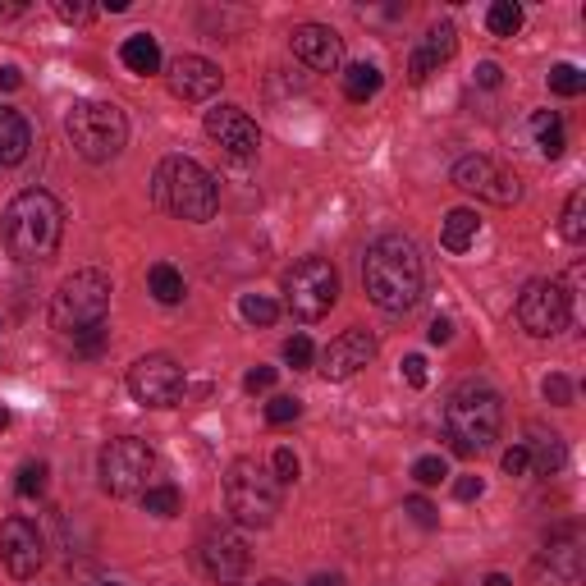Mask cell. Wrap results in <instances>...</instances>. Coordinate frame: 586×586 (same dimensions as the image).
Wrapping results in <instances>:
<instances>
[{"label":"cell","mask_w":586,"mask_h":586,"mask_svg":"<svg viewBox=\"0 0 586 586\" xmlns=\"http://www.w3.org/2000/svg\"><path fill=\"white\" fill-rule=\"evenodd\" d=\"M422 280H426L422 252L403 234H380L367 248V257H362V289H367V298L380 312H408L422 298Z\"/></svg>","instance_id":"6da1fadb"},{"label":"cell","mask_w":586,"mask_h":586,"mask_svg":"<svg viewBox=\"0 0 586 586\" xmlns=\"http://www.w3.org/2000/svg\"><path fill=\"white\" fill-rule=\"evenodd\" d=\"M65 239V207L46 188H28L5 207L0 243L19 261H51Z\"/></svg>","instance_id":"7a4b0ae2"},{"label":"cell","mask_w":586,"mask_h":586,"mask_svg":"<svg viewBox=\"0 0 586 586\" xmlns=\"http://www.w3.org/2000/svg\"><path fill=\"white\" fill-rule=\"evenodd\" d=\"M504 431V399L490 385H463L445 403V435L458 458L490 449Z\"/></svg>","instance_id":"3957f363"},{"label":"cell","mask_w":586,"mask_h":586,"mask_svg":"<svg viewBox=\"0 0 586 586\" xmlns=\"http://www.w3.org/2000/svg\"><path fill=\"white\" fill-rule=\"evenodd\" d=\"M152 197H156V207H165L170 216L188 220V225L211 220L220 207L216 179H211V170L197 165L193 156H170V161H161V170H156V179H152Z\"/></svg>","instance_id":"277c9868"},{"label":"cell","mask_w":586,"mask_h":586,"mask_svg":"<svg viewBox=\"0 0 586 586\" xmlns=\"http://www.w3.org/2000/svg\"><path fill=\"white\" fill-rule=\"evenodd\" d=\"M106 316H110V275L92 271V266L74 271L51 298V326L65 339H78L87 330L106 326Z\"/></svg>","instance_id":"5b68a950"},{"label":"cell","mask_w":586,"mask_h":586,"mask_svg":"<svg viewBox=\"0 0 586 586\" xmlns=\"http://www.w3.org/2000/svg\"><path fill=\"white\" fill-rule=\"evenodd\" d=\"M225 509L243 527H271L280 513V481L257 458H239L225 472Z\"/></svg>","instance_id":"8992f818"},{"label":"cell","mask_w":586,"mask_h":586,"mask_svg":"<svg viewBox=\"0 0 586 586\" xmlns=\"http://www.w3.org/2000/svg\"><path fill=\"white\" fill-rule=\"evenodd\" d=\"M65 133L83 161L101 165V161H115V156L124 152L129 120H124V110L115 106V101H78V106L69 110Z\"/></svg>","instance_id":"52a82bcc"},{"label":"cell","mask_w":586,"mask_h":586,"mask_svg":"<svg viewBox=\"0 0 586 586\" xmlns=\"http://www.w3.org/2000/svg\"><path fill=\"white\" fill-rule=\"evenodd\" d=\"M97 472H101V490L124 500V495H138L147 490V477L156 472V454L147 440L138 435H120V440H110L97 458Z\"/></svg>","instance_id":"ba28073f"},{"label":"cell","mask_w":586,"mask_h":586,"mask_svg":"<svg viewBox=\"0 0 586 586\" xmlns=\"http://www.w3.org/2000/svg\"><path fill=\"white\" fill-rule=\"evenodd\" d=\"M284 298L298 321H321L339 298V271L326 257H303L284 275Z\"/></svg>","instance_id":"9c48e42d"},{"label":"cell","mask_w":586,"mask_h":586,"mask_svg":"<svg viewBox=\"0 0 586 586\" xmlns=\"http://www.w3.org/2000/svg\"><path fill=\"white\" fill-rule=\"evenodd\" d=\"M188 390V376L184 367L165 353H147L129 367V394L142 403V408H174V403L184 399Z\"/></svg>","instance_id":"30bf717a"},{"label":"cell","mask_w":586,"mask_h":586,"mask_svg":"<svg viewBox=\"0 0 586 586\" xmlns=\"http://www.w3.org/2000/svg\"><path fill=\"white\" fill-rule=\"evenodd\" d=\"M568 316H573V298L559 280H532L522 289L518 298V321L527 335L536 339H554L559 330L568 326Z\"/></svg>","instance_id":"8fae6325"},{"label":"cell","mask_w":586,"mask_h":586,"mask_svg":"<svg viewBox=\"0 0 586 586\" xmlns=\"http://www.w3.org/2000/svg\"><path fill=\"white\" fill-rule=\"evenodd\" d=\"M454 184L463 193H477L486 202H495V207H513L522 197V179L513 170H504V165H495L490 156H463V161H454Z\"/></svg>","instance_id":"7c38bea8"},{"label":"cell","mask_w":586,"mask_h":586,"mask_svg":"<svg viewBox=\"0 0 586 586\" xmlns=\"http://www.w3.org/2000/svg\"><path fill=\"white\" fill-rule=\"evenodd\" d=\"M0 559L19 582L37 577V568H42V532L28 518H5L0 522Z\"/></svg>","instance_id":"4fadbf2b"},{"label":"cell","mask_w":586,"mask_h":586,"mask_svg":"<svg viewBox=\"0 0 586 586\" xmlns=\"http://www.w3.org/2000/svg\"><path fill=\"white\" fill-rule=\"evenodd\" d=\"M376 358V339L367 335V330H344V335H335L326 348H321V376L326 380H348L358 376L367 362Z\"/></svg>","instance_id":"5bb4252c"},{"label":"cell","mask_w":586,"mask_h":586,"mask_svg":"<svg viewBox=\"0 0 586 586\" xmlns=\"http://www.w3.org/2000/svg\"><path fill=\"white\" fill-rule=\"evenodd\" d=\"M289 46L307 69H316V74H335V69L344 65V37H339L335 28H326V23H303V28H293Z\"/></svg>","instance_id":"9a60e30c"},{"label":"cell","mask_w":586,"mask_h":586,"mask_svg":"<svg viewBox=\"0 0 586 586\" xmlns=\"http://www.w3.org/2000/svg\"><path fill=\"white\" fill-rule=\"evenodd\" d=\"M170 92L179 101H211L220 92V83H225V74H220V65H211L207 55H179V60H170Z\"/></svg>","instance_id":"2e32d148"},{"label":"cell","mask_w":586,"mask_h":586,"mask_svg":"<svg viewBox=\"0 0 586 586\" xmlns=\"http://www.w3.org/2000/svg\"><path fill=\"white\" fill-rule=\"evenodd\" d=\"M252 554H248V541L234 532H225V527H216V532L202 536V568H207L216 582H239L243 573H248Z\"/></svg>","instance_id":"e0dca14e"},{"label":"cell","mask_w":586,"mask_h":586,"mask_svg":"<svg viewBox=\"0 0 586 586\" xmlns=\"http://www.w3.org/2000/svg\"><path fill=\"white\" fill-rule=\"evenodd\" d=\"M202 124H207V133L225 147L229 156H257L261 133H257V124L248 120V110L243 106H216V110H207V120Z\"/></svg>","instance_id":"ac0fdd59"},{"label":"cell","mask_w":586,"mask_h":586,"mask_svg":"<svg viewBox=\"0 0 586 586\" xmlns=\"http://www.w3.org/2000/svg\"><path fill=\"white\" fill-rule=\"evenodd\" d=\"M454 55H458V28L449 19L435 23L431 33L422 37V46L413 51V60H408V78H413V83H426V78H431L440 65H449Z\"/></svg>","instance_id":"d6986e66"},{"label":"cell","mask_w":586,"mask_h":586,"mask_svg":"<svg viewBox=\"0 0 586 586\" xmlns=\"http://www.w3.org/2000/svg\"><path fill=\"white\" fill-rule=\"evenodd\" d=\"M28 147H33V129H28V120H23L19 110L0 106V170L19 165L23 156H28Z\"/></svg>","instance_id":"ffe728a7"},{"label":"cell","mask_w":586,"mask_h":586,"mask_svg":"<svg viewBox=\"0 0 586 586\" xmlns=\"http://www.w3.org/2000/svg\"><path fill=\"white\" fill-rule=\"evenodd\" d=\"M120 60L129 74H156L161 69V42L152 33H133V37H124Z\"/></svg>","instance_id":"44dd1931"},{"label":"cell","mask_w":586,"mask_h":586,"mask_svg":"<svg viewBox=\"0 0 586 586\" xmlns=\"http://www.w3.org/2000/svg\"><path fill=\"white\" fill-rule=\"evenodd\" d=\"M477 229H481L477 211L458 207V211H449V216H445V225H440V243H445L449 252H467L472 243H477Z\"/></svg>","instance_id":"7402d4cb"},{"label":"cell","mask_w":586,"mask_h":586,"mask_svg":"<svg viewBox=\"0 0 586 586\" xmlns=\"http://www.w3.org/2000/svg\"><path fill=\"white\" fill-rule=\"evenodd\" d=\"M545 559L554 564V573H550V582L554 586H568L577 577V536L573 532H564V536H554L550 545H545Z\"/></svg>","instance_id":"603a6c76"},{"label":"cell","mask_w":586,"mask_h":586,"mask_svg":"<svg viewBox=\"0 0 586 586\" xmlns=\"http://www.w3.org/2000/svg\"><path fill=\"white\" fill-rule=\"evenodd\" d=\"M147 289H152L156 303L174 307V303H184V275L174 271L170 261H156L152 271H147Z\"/></svg>","instance_id":"cb8c5ba5"},{"label":"cell","mask_w":586,"mask_h":586,"mask_svg":"<svg viewBox=\"0 0 586 586\" xmlns=\"http://www.w3.org/2000/svg\"><path fill=\"white\" fill-rule=\"evenodd\" d=\"M532 133H536V142H541V156L545 161H554V156H564V120L554 115V110H541L532 120Z\"/></svg>","instance_id":"d4e9b609"},{"label":"cell","mask_w":586,"mask_h":586,"mask_svg":"<svg viewBox=\"0 0 586 586\" xmlns=\"http://www.w3.org/2000/svg\"><path fill=\"white\" fill-rule=\"evenodd\" d=\"M380 83H385V78H380L376 65H348L344 69V97L348 101H371L380 92Z\"/></svg>","instance_id":"484cf974"},{"label":"cell","mask_w":586,"mask_h":586,"mask_svg":"<svg viewBox=\"0 0 586 586\" xmlns=\"http://www.w3.org/2000/svg\"><path fill=\"white\" fill-rule=\"evenodd\" d=\"M486 28L495 37H518L522 33V5H513V0H495L486 10Z\"/></svg>","instance_id":"4316f807"},{"label":"cell","mask_w":586,"mask_h":586,"mask_svg":"<svg viewBox=\"0 0 586 586\" xmlns=\"http://www.w3.org/2000/svg\"><path fill=\"white\" fill-rule=\"evenodd\" d=\"M239 312H243V321H248V326H271L275 316H280V303H275V298H266V293H243Z\"/></svg>","instance_id":"83f0119b"},{"label":"cell","mask_w":586,"mask_h":586,"mask_svg":"<svg viewBox=\"0 0 586 586\" xmlns=\"http://www.w3.org/2000/svg\"><path fill=\"white\" fill-rule=\"evenodd\" d=\"M179 490L174 486H147L142 490V509L152 513V518H174V513H179Z\"/></svg>","instance_id":"f1b7e54d"},{"label":"cell","mask_w":586,"mask_h":586,"mask_svg":"<svg viewBox=\"0 0 586 586\" xmlns=\"http://www.w3.org/2000/svg\"><path fill=\"white\" fill-rule=\"evenodd\" d=\"M46 481H51V467H46V463H23L14 490H19L23 500H42V495H46Z\"/></svg>","instance_id":"f546056e"},{"label":"cell","mask_w":586,"mask_h":586,"mask_svg":"<svg viewBox=\"0 0 586 586\" xmlns=\"http://www.w3.org/2000/svg\"><path fill=\"white\" fill-rule=\"evenodd\" d=\"M564 239L568 243H582L586 239V193L577 188V193H568V207H564Z\"/></svg>","instance_id":"4dcf8cb0"},{"label":"cell","mask_w":586,"mask_h":586,"mask_svg":"<svg viewBox=\"0 0 586 586\" xmlns=\"http://www.w3.org/2000/svg\"><path fill=\"white\" fill-rule=\"evenodd\" d=\"M532 449V445H527ZM532 467L541 472V477H554L559 467H564V440L559 435H550V440H541V445L532 449Z\"/></svg>","instance_id":"1f68e13d"},{"label":"cell","mask_w":586,"mask_h":586,"mask_svg":"<svg viewBox=\"0 0 586 586\" xmlns=\"http://www.w3.org/2000/svg\"><path fill=\"white\" fill-rule=\"evenodd\" d=\"M586 87V78H582V69L577 65H554L550 69V92L554 97H577Z\"/></svg>","instance_id":"d6a6232c"},{"label":"cell","mask_w":586,"mask_h":586,"mask_svg":"<svg viewBox=\"0 0 586 586\" xmlns=\"http://www.w3.org/2000/svg\"><path fill=\"white\" fill-rule=\"evenodd\" d=\"M298 472H303V463H298V454L293 449H275V458H271V477L280 481V486H293L298 481Z\"/></svg>","instance_id":"836d02e7"},{"label":"cell","mask_w":586,"mask_h":586,"mask_svg":"<svg viewBox=\"0 0 586 586\" xmlns=\"http://www.w3.org/2000/svg\"><path fill=\"white\" fill-rule=\"evenodd\" d=\"M298 417H303V403L289 399V394H280V399L266 403V422L271 426H289V422H298Z\"/></svg>","instance_id":"e575fe53"},{"label":"cell","mask_w":586,"mask_h":586,"mask_svg":"<svg viewBox=\"0 0 586 586\" xmlns=\"http://www.w3.org/2000/svg\"><path fill=\"white\" fill-rule=\"evenodd\" d=\"M284 362H289L293 371H307L316 362V348H312V339L307 335H293L289 344H284Z\"/></svg>","instance_id":"d590c367"},{"label":"cell","mask_w":586,"mask_h":586,"mask_svg":"<svg viewBox=\"0 0 586 586\" xmlns=\"http://www.w3.org/2000/svg\"><path fill=\"white\" fill-rule=\"evenodd\" d=\"M413 477L422 481V486H440V481L449 477V463L440 454H426V458H417L413 463Z\"/></svg>","instance_id":"8d00e7d4"},{"label":"cell","mask_w":586,"mask_h":586,"mask_svg":"<svg viewBox=\"0 0 586 586\" xmlns=\"http://www.w3.org/2000/svg\"><path fill=\"white\" fill-rule=\"evenodd\" d=\"M403 509L413 513L417 527H440V513H435L431 500H422V495H413V500H403Z\"/></svg>","instance_id":"74e56055"},{"label":"cell","mask_w":586,"mask_h":586,"mask_svg":"<svg viewBox=\"0 0 586 586\" xmlns=\"http://www.w3.org/2000/svg\"><path fill=\"white\" fill-rule=\"evenodd\" d=\"M545 399L554 403V408H568V403H573V385H568V376H545Z\"/></svg>","instance_id":"f35d334b"},{"label":"cell","mask_w":586,"mask_h":586,"mask_svg":"<svg viewBox=\"0 0 586 586\" xmlns=\"http://www.w3.org/2000/svg\"><path fill=\"white\" fill-rule=\"evenodd\" d=\"M504 472H509V477H522V472H527V467H532V449L527 445H513V449H504Z\"/></svg>","instance_id":"ab89813d"},{"label":"cell","mask_w":586,"mask_h":586,"mask_svg":"<svg viewBox=\"0 0 586 586\" xmlns=\"http://www.w3.org/2000/svg\"><path fill=\"white\" fill-rule=\"evenodd\" d=\"M106 335H110L106 326H97V330H87V335H78V339H74V353H83V358H92V353H101V344H106Z\"/></svg>","instance_id":"60d3db41"},{"label":"cell","mask_w":586,"mask_h":586,"mask_svg":"<svg viewBox=\"0 0 586 586\" xmlns=\"http://www.w3.org/2000/svg\"><path fill=\"white\" fill-rule=\"evenodd\" d=\"M271 385H275V367H252L243 376V390L248 394H261V390H271Z\"/></svg>","instance_id":"b9f144b4"},{"label":"cell","mask_w":586,"mask_h":586,"mask_svg":"<svg viewBox=\"0 0 586 586\" xmlns=\"http://www.w3.org/2000/svg\"><path fill=\"white\" fill-rule=\"evenodd\" d=\"M55 14H60L65 23H87V19H92V5H83V0H60V5H55Z\"/></svg>","instance_id":"7bdbcfd3"},{"label":"cell","mask_w":586,"mask_h":586,"mask_svg":"<svg viewBox=\"0 0 586 586\" xmlns=\"http://www.w3.org/2000/svg\"><path fill=\"white\" fill-rule=\"evenodd\" d=\"M403 380H408V385H417V390H422L426 385V358H403Z\"/></svg>","instance_id":"ee69618b"},{"label":"cell","mask_w":586,"mask_h":586,"mask_svg":"<svg viewBox=\"0 0 586 586\" xmlns=\"http://www.w3.org/2000/svg\"><path fill=\"white\" fill-rule=\"evenodd\" d=\"M481 490H486V481H481V477H458L454 481V495H458V500H481Z\"/></svg>","instance_id":"f6af8a7d"},{"label":"cell","mask_w":586,"mask_h":586,"mask_svg":"<svg viewBox=\"0 0 586 586\" xmlns=\"http://www.w3.org/2000/svg\"><path fill=\"white\" fill-rule=\"evenodd\" d=\"M477 83L481 87H500L504 83V69L495 65V60H481V65H477Z\"/></svg>","instance_id":"bcb514c9"},{"label":"cell","mask_w":586,"mask_h":586,"mask_svg":"<svg viewBox=\"0 0 586 586\" xmlns=\"http://www.w3.org/2000/svg\"><path fill=\"white\" fill-rule=\"evenodd\" d=\"M426 335H431V344H449V339H454V321H449V316H435Z\"/></svg>","instance_id":"7dc6e473"},{"label":"cell","mask_w":586,"mask_h":586,"mask_svg":"<svg viewBox=\"0 0 586 586\" xmlns=\"http://www.w3.org/2000/svg\"><path fill=\"white\" fill-rule=\"evenodd\" d=\"M307 586H348V582H344V577H339V573H316Z\"/></svg>","instance_id":"c3c4849f"},{"label":"cell","mask_w":586,"mask_h":586,"mask_svg":"<svg viewBox=\"0 0 586 586\" xmlns=\"http://www.w3.org/2000/svg\"><path fill=\"white\" fill-rule=\"evenodd\" d=\"M19 83H23V78H19V69H0V87H5V92H14Z\"/></svg>","instance_id":"681fc988"},{"label":"cell","mask_w":586,"mask_h":586,"mask_svg":"<svg viewBox=\"0 0 586 586\" xmlns=\"http://www.w3.org/2000/svg\"><path fill=\"white\" fill-rule=\"evenodd\" d=\"M486 586H513V582H509L504 573H490V577H486Z\"/></svg>","instance_id":"f907efd6"},{"label":"cell","mask_w":586,"mask_h":586,"mask_svg":"<svg viewBox=\"0 0 586 586\" xmlns=\"http://www.w3.org/2000/svg\"><path fill=\"white\" fill-rule=\"evenodd\" d=\"M5 426H10V408H0V431H5Z\"/></svg>","instance_id":"816d5d0a"},{"label":"cell","mask_w":586,"mask_h":586,"mask_svg":"<svg viewBox=\"0 0 586 586\" xmlns=\"http://www.w3.org/2000/svg\"><path fill=\"white\" fill-rule=\"evenodd\" d=\"M257 586H289V582H280V577H266V582H257Z\"/></svg>","instance_id":"f5cc1de1"},{"label":"cell","mask_w":586,"mask_h":586,"mask_svg":"<svg viewBox=\"0 0 586 586\" xmlns=\"http://www.w3.org/2000/svg\"><path fill=\"white\" fill-rule=\"evenodd\" d=\"M101 586H120V582H101Z\"/></svg>","instance_id":"db71d44e"}]
</instances>
